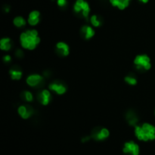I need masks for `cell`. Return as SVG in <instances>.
I'll list each match as a JSON object with an SVG mask.
<instances>
[{
    "label": "cell",
    "instance_id": "cell-1",
    "mask_svg": "<svg viewBox=\"0 0 155 155\" xmlns=\"http://www.w3.org/2000/svg\"><path fill=\"white\" fill-rule=\"evenodd\" d=\"M21 47L27 50H34L41 42V38L36 29L25 30L19 37Z\"/></svg>",
    "mask_w": 155,
    "mask_h": 155
},
{
    "label": "cell",
    "instance_id": "cell-2",
    "mask_svg": "<svg viewBox=\"0 0 155 155\" xmlns=\"http://www.w3.org/2000/svg\"><path fill=\"white\" fill-rule=\"evenodd\" d=\"M134 134L140 141H152L155 140V126L149 122H144L134 127Z\"/></svg>",
    "mask_w": 155,
    "mask_h": 155
},
{
    "label": "cell",
    "instance_id": "cell-3",
    "mask_svg": "<svg viewBox=\"0 0 155 155\" xmlns=\"http://www.w3.org/2000/svg\"><path fill=\"white\" fill-rule=\"evenodd\" d=\"M135 68L140 72H146L151 69V59L147 54H138L133 59Z\"/></svg>",
    "mask_w": 155,
    "mask_h": 155
},
{
    "label": "cell",
    "instance_id": "cell-4",
    "mask_svg": "<svg viewBox=\"0 0 155 155\" xmlns=\"http://www.w3.org/2000/svg\"><path fill=\"white\" fill-rule=\"evenodd\" d=\"M90 11V6L85 0H77L73 5V12L76 14L80 15L86 20L89 18Z\"/></svg>",
    "mask_w": 155,
    "mask_h": 155
},
{
    "label": "cell",
    "instance_id": "cell-5",
    "mask_svg": "<svg viewBox=\"0 0 155 155\" xmlns=\"http://www.w3.org/2000/svg\"><path fill=\"white\" fill-rule=\"evenodd\" d=\"M90 136L92 139L96 141H102L107 139L110 136L109 129L105 127H97L94 128L91 132Z\"/></svg>",
    "mask_w": 155,
    "mask_h": 155
},
{
    "label": "cell",
    "instance_id": "cell-6",
    "mask_svg": "<svg viewBox=\"0 0 155 155\" xmlns=\"http://www.w3.org/2000/svg\"><path fill=\"white\" fill-rule=\"evenodd\" d=\"M45 77L40 74L33 73L26 78V84L32 88H39L43 85Z\"/></svg>",
    "mask_w": 155,
    "mask_h": 155
},
{
    "label": "cell",
    "instance_id": "cell-7",
    "mask_svg": "<svg viewBox=\"0 0 155 155\" xmlns=\"http://www.w3.org/2000/svg\"><path fill=\"white\" fill-rule=\"evenodd\" d=\"M123 152L126 155H139L140 147L135 141H128L123 145Z\"/></svg>",
    "mask_w": 155,
    "mask_h": 155
},
{
    "label": "cell",
    "instance_id": "cell-8",
    "mask_svg": "<svg viewBox=\"0 0 155 155\" xmlns=\"http://www.w3.org/2000/svg\"><path fill=\"white\" fill-rule=\"evenodd\" d=\"M36 100L42 106H48L52 100L51 91L49 89H43L36 94Z\"/></svg>",
    "mask_w": 155,
    "mask_h": 155
},
{
    "label": "cell",
    "instance_id": "cell-9",
    "mask_svg": "<svg viewBox=\"0 0 155 155\" xmlns=\"http://www.w3.org/2000/svg\"><path fill=\"white\" fill-rule=\"evenodd\" d=\"M17 113L23 119H28L34 114V110L28 104H21L17 108Z\"/></svg>",
    "mask_w": 155,
    "mask_h": 155
},
{
    "label": "cell",
    "instance_id": "cell-10",
    "mask_svg": "<svg viewBox=\"0 0 155 155\" xmlns=\"http://www.w3.org/2000/svg\"><path fill=\"white\" fill-rule=\"evenodd\" d=\"M49 89L51 92H55L58 95H64L67 91V85L58 81H55L50 83L49 85Z\"/></svg>",
    "mask_w": 155,
    "mask_h": 155
},
{
    "label": "cell",
    "instance_id": "cell-11",
    "mask_svg": "<svg viewBox=\"0 0 155 155\" xmlns=\"http://www.w3.org/2000/svg\"><path fill=\"white\" fill-rule=\"evenodd\" d=\"M55 50L56 53L61 57H67L70 54V47L64 41H59L55 44Z\"/></svg>",
    "mask_w": 155,
    "mask_h": 155
},
{
    "label": "cell",
    "instance_id": "cell-12",
    "mask_svg": "<svg viewBox=\"0 0 155 155\" xmlns=\"http://www.w3.org/2000/svg\"><path fill=\"white\" fill-rule=\"evenodd\" d=\"M80 34L85 40H89L93 38L94 36L96 35V31L92 26L85 24L80 28Z\"/></svg>",
    "mask_w": 155,
    "mask_h": 155
},
{
    "label": "cell",
    "instance_id": "cell-13",
    "mask_svg": "<svg viewBox=\"0 0 155 155\" xmlns=\"http://www.w3.org/2000/svg\"><path fill=\"white\" fill-rule=\"evenodd\" d=\"M126 120L127 121V123L130 125V126H136L137 125H138V122H139V119H138V115H137L135 113L133 110H128L127 113H126Z\"/></svg>",
    "mask_w": 155,
    "mask_h": 155
},
{
    "label": "cell",
    "instance_id": "cell-14",
    "mask_svg": "<svg viewBox=\"0 0 155 155\" xmlns=\"http://www.w3.org/2000/svg\"><path fill=\"white\" fill-rule=\"evenodd\" d=\"M40 21V12L39 11H32L28 18V23L30 26L35 27Z\"/></svg>",
    "mask_w": 155,
    "mask_h": 155
},
{
    "label": "cell",
    "instance_id": "cell-15",
    "mask_svg": "<svg viewBox=\"0 0 155 155\" xmlns=\"http://www.w3.org/2000/svg\"><path fill=\"white\" fill-rule=\"evenodd\" d=\"M23 72L20 68L17 66H13L9 70V75L13 81H19L23 77Z\"/></svg>",
    "mask_w": 155,
    "mask_h": 155
},
{
    "label": "cell",
    "instance_id": "cell-16",
    "mask_svg": "<svg viewBox=\"0 0 155 155\" xmlns=\"http://www.w3.org/2000/svg\"><path fill=\"white\" fill-rule=\"evenodd\" d=\"M131 0H110V3L120 10H124L130 5Z\"/></svg>",
    "mask_w": 155,
    "mask_h": 155
},
{
    "label": "cell",
    "instance_id": "cell-17",
    "mask_svg": "<svg viewBox=\"0 0 155 155\" xmlns=\"http://www.w3.org/2000/svg\"><path fill=\"white\" fill-rule=\"evenodd\" d=\"M12 48V39L9 37H2L0 40V50L4 52H9Z\"/></svg>",
    "mask_w": 155,
    "mask_h": 155
},
{
    "label": "cell",
    "instance_id": "cell-18",
    "mask_svg": "<svg viewBox=\"0 0 155 155\" xmlns=\"http://www.w3.org/2000/svg\"><path fill=\"white\" fill-rule=\"evenodd\" d=\"M13 24L15 28L21 29L24 28L26 26L27 23H28V20H26L24 18H23L22 16H16L14 19H13Z\"/></svg>",
    "mask_w": 155,
    "mask_h": 155
},
{
    "label": "cell",
    "instance_id": "cell-19",
    "mask_svg": "<svg viewBox=\"0 0 155 155\" xmlns=\"http://www.w3.org/2000/svg\"><path fill=\"white\" fill-rule=\"evenodd\" d=\"M89 21L93 28H100L103 24L101 18L96 15H93L91 16L89 18Z\"/></svg>",
    "mask_w": 155,
    "mask_h": 155
},
{
    "label": "cell",
    "instance_id": "cell-20",
    "mask_svg": "<svg viewBox=\"0 0 155 155\" xmlns=\"http://www.w3.org/2000/svg\"><path fill=\"white\" fill-rule=\"evenodd\" d=\"M21 98L24 101L27 102V103H31L34 100V96L33 94V93L30 91H28V90H26L24 91H23L21 93Z\"/></svg>",
    "mask_w": 155,
    "mask_h": 155
},
{
    "label": "cell",
    "instance_id": "cell-21",
    "mask_svg": "<svg viewBox=\"0 0 155 155\" xmlns=\"http://www.w3.org/2000/svg\"><path fill=\"white\" fill-rule=\"evenodd\" d=\"M124 81L128 85H130V86H135L138 84V80H137L136 78L132 75H126L124 78Z\"/></svg>",
    "mask_w": 155,
    "mask_h": 155
},
{
    "label": "cell",
    "instance_id": "cell-22",
    "mask_svg": "<svg viewBox=\"0 0 155 155\" xmlns=\"http://www.w3.org/2000/svg\"><path fill=\"white\" fill-rule=\"evenodd\" d=\"M14 56L17 59H23L24 57V52L21 49H17L14 52Z\"/></svg>",
    "mask_w": 155,
    "mask_h": 155
},
{
    "label": "cell",
    "instance_id": "cell-23",
    "mask_svg": "<svg viewBox=\"0 0 155 155\" xmlns=\"http://www.w3.org/2000/svg\"><path fill=\"white\" fill-rule=\"evenodd\" d=\"M2 60H3V62L6 64L10 63V62L12 61V56L9 55V54H6V55H5L3 56V58H2Z\"/></svg>",
    "mask_w": 155,
    "mask_h": 155
},
{
    "label": "cell",
    "instance_id": "cell-24",
    "mask_svg": "<svg viewBox=\"0 0 155 155\" xmlns=\"http://www.w3.org/2000/svg\"><path fill=\"white\" fill-rule=\"evenodd\" d=\"M67 0H57V4L59 7L64 8L67 5Z\"/></svg>",
    "mask_w": 155,
    "mask_h": 155
},
{
    "label": "cell",
    "instance_id": "cell-25",
    "mask_svg": "<svg viewBox=\"0 0 155 155\" xmlns=\"http://www.w3.org/2000/svg\"><path fill=\"white\" fill-rule=\"evenodd\" d=\"M92 139L90 135H85V136H83L82 138H81V141H82L83 143H85V142H88L90 140Z\"/></svg>",
    "mask_w": 155,
    "mask_h": 155
},
{
    "label": "cell",
    "instance_id": "cell-26",
    "mask_svg": "<svg viewBox=\"0 0 155 155\" xmlns=\"http://www.w3.org/2000/svg\"><path fill=\"white\" fill-rule=\"evenodd\" d=\"M4 11H5V12H6V13H9V12H10V7L8 6V5H6V6H5V8H4Z\"/></svg>",
    "mask_w": 155,
    "mask_h": 155
},
{
    "label": "cell",
    "instance_id": "cell-27",
    "mask_svg": "<svg viewBox=\"0 0 155 155\" xmlns=\"http://www.w3.org/2000/svg\"><path fill=\"white\" fill-rule=\"evenodd\" d=\"M138 1H139V2H141V3L146 4V3H148V1H149V0H138Z\"/></svg>",
    "mask_w": 155,
    "mask_h": 155
},
{
    "label": "cell",
    "instance_id": "cell-28",
    "mask_svg": "<svg viewBox=\"0 0 155 155\" xmlns=\"http://www.w3.org/2000/svg\"><path fill=\"white\" fill-rule=\"evenodd\" d=\"M154 116H155V110H154Z\"/></svg>",
    "mask_w": 155,
    "mask_h": 155
}]
</instances>
